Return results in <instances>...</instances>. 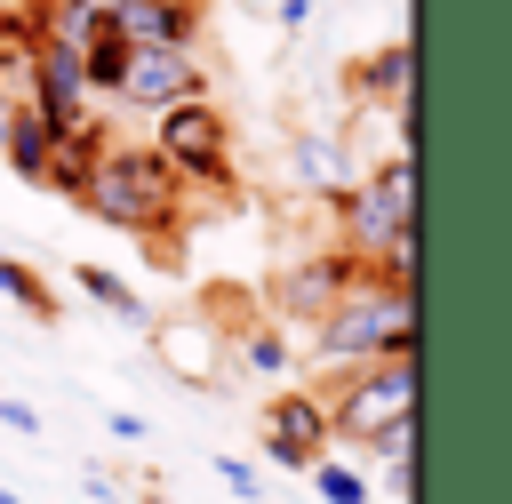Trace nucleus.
<instances>
[{
	"instance_id": "nucleus-1",
	"label": "nucleus",
	"mask_w": 512,
	"mask_h": 504,
	"mask_svg": "<svg viewBox=\"0 0 512 504\" xmlns=\"http://www.w3.org/2000/svg\"><path fill=\"white\" fill-rule=\"evenodd\" d=\"M336 216H344V256L384 272V280H416V160L392 152L376 160L368 176H352L336 192Z\"/></svg>"
},
{
	"instance_id": "nucleus-2",
	"label": "nucleus",
	"mask_w": 512,
	"mask_h": 504,
	"mask_svg": "<svg viewBox=\"0 0 512 504\" xmlns=\"http://www.w3.org/2000/svg\"><path fill=\"white\" fill-rule=\"evenodd\" d=\"M384 352H416V288H400V280H384V272H352V288L320 312V328H312V360L320 368H368V360H384Z\"/></svg>"
},
{
	"instance_id": "nucleus-3",
	"label": "nucleus",
	"mask_w": 512,
	"mask_h": 504,
	"mask_svg": "<svg viewBox=\"0 0 512 504\" xmlns=\"http://www.w3.org/2000/svg\"><path fill=\"white\" fill-rule=\"evenodd\" d=\"M72 200H80L96 224H112V232H160V224H176L184 184H176V168H168L152 144H120V136H104Z\"/></svg>"
},
{
	"instance_id": "nucleus-4",
	"label": "nucleus",
	"mask_w": 512,
	"mask_h": 504,
	"mask_svg": "<svg viewBox=\"0 0 512 504\" xmlns=\"http://www.w3.org/2000/svg\"><path fill=\"white\" fill-rule=\"evenodd\" d=\"M392 424H416V352H384V360L352 368L344 392L328 400V440L376 448Z\"/></svg>"
},
{
	"instance_id": "nucleus-5",
	"label": "nucleus",
	"mask_w": 512,
	"mask_h": 504,
	"mask_svg": "<svg viewBox=\"0 0 512 504\" xmlns=\"http://www.w3.org/2000/svg\"><path fill=\"white\" fill-rule=\"evenodd\" d=\"M152 120H160L152 152L176 168V184H232V128H224V112L208 96H184V104H168Z\"/></svg>"
},
{
	"instance_id": "nucleus-6",
	"label": "nucleus",
	"mask_w": 512,
	"mask_h": 504,
	"mask_svg": "<svg viewBox=\"0 0 512 504\" xmlns=\"http://www.w3.org/2000/svg\"><path fill=\"white\" fill-rule=\"evenodd\" d=\"M184 96H208L200 48H120V72H112V96H104V104L168 112V104H184Z\"/></svg>"
},
{
	"instance_id": "nucleus-7",
	"label": "nucleus",
	"mask_w": 512,
	"mask_h": 504,
	"mask_svg": "<svg viewBox=\"0 0 512 504\" xmlns=\"http://www.w3.org/2000/svg\"><path fill=\"white\" fill-rule=\"evenodd\" d=\"M256 432H264V456H272V464L312 472V464L328 456V400H320V392H280V400L256 416Z\"/></svg>"
},
{
	"instance_id": "nucleus-8",
	"label": "nucleus",
	"mask_w": 512,
	"mask_h": 504,
	"mask_svg": "<svg viewBox=\"0 0 512 504\" xmlns=\"http://www.w3.org/2000/svg\"><path fill=\"white\" fill-rule=\"evenodd\" d=\"M96 8L120 48H192L200 40V0H96Z\"/></svg>"
},
{
	"instance_id": "nucleus-9",
	"label": "nucleus",
	"mask_w": 512,
	"mask_h": 504,
	"mask_svg": "<svg viewBox=\"0 0 512 504\" xmlns=\"http://www.w3.org/2000/svg\"><path fill=\"white\" fill-rule=\"evenodd\" d=\"M352 272H360V264H352L344 248L304 256V264H288V272L272 280V312H280V320H296V328H320V312L352 288Z\"/></svg>"
},
{
	"instance_id": "nucleus-10",
	"label": "nucleus",
	"mask_w": 512,
	"mask_h": 504,
	"mask_svg": "<svg viewBox=\"0 0 512 504\" xmlns=\"http://www.w3.org/2000/svg\"><path fill=\"white\" fill-rule=\"evenodd\" d=\"M344 88H352V104H368V112H408V96H416V48H408V40L368 48V56L344 72Z\"/></svg>"
},
{
	"instance_id": "nucleus-11",
	"label": "nucleus",
	"mask_w": 512,
	"mask_h": 504,
	"mask_svg": "<svg viewBox=\"0 0 512 504\" xmlns=\"http://www.w3.org/2000/svg\"><path fill=\"white\" fill-rule=\"evenodd\" d=\"M288 176H296L304 192L336 200V192L352 184V152H344V136H328V128H304V136L288 144Z\"/></svg>"
},
{
	"instance_id": "nucleus-12",
	"label": "nucleus",
	"mask_w": 512,
	"mask_h": 504,
	"mask_svg": "<svg viewBox=\"0 0 512 504\" xmlns=\"http://www.w3.org/2000/svg\"><path fill=\"white\" fill-rule=\"evenodd\" d=\"M152 344H160L168 376L216 384V328H208V320H152Z\"/></svg>"
},
{
	"instance_id": "nucleus-13",
	"label": "nucleus",
	"mask_w": 512,
	"mask_h": 504,
	"mask_svg": "<svg viewBox=\"0 0 512 504\" xmlns=\"http://www.w3.org/2000/svg\"><path fill=\"white\" fill-rule=\"evenodd\" d=\"M0 160H8L24 184H40V176H48V160H56V128H48L32 104H16V112H8V144H0Z\"/></svg>"
},
{
	"instance_id": "nucleus-14",
	"label": "nucleus",
	"mask_w": 512,
	"mask_h": 504,
	"mask_svg": "<svg viewBox=\"0 0 512 504\" xmlns=\"http://www.w3.org/2000/svg\"><path fill=\"white\" fill-rule=\"evenodd\" d=\"M72 280H80V288H88V296H96V304H104L112 320H128V328H152L144 296H136V288L120 280V272H104V264H72Z\"/></svg>"
},
{
	"instance_id": "nucleus-15",
	"label": "nucleus",
	"mask_w": 512,
	"mask_h": 504,
	"mask_svg": "<svg viewBox=\"0 0 512 504\" xmlns=\"http://www.w3.org/2000/svg\"><path fill=\"white\" fill-rule=\"evenodd\" d=\"M0 296H8V304H24L32 320H56V288H48L24 256H0Z\"/></svg>"
},
{
	"instance_id": "nucleus-16",
	"label": "nucleus",
	"mask_w": 512,
	"mask_h": 504,
	"mask_svg": "<svg viewBox=\"0 0 512 504\" xmlns=\"http://www.w3.org/2000/svg\"><path fill=\"white\" fill-rule=\"evenodd\" d=\"M232 360H240V368H256V376H288V360H296V352H288V336H280V328H240V336H232Z\"/></svg>"
},
{
	"instance_id": "nucleus-17",
	"label": "nucleus",
	"mask_w": 512,
	"mask_h": 504,
	"mask_svg": "<svg viewBox=\"0 0 512 504\" xmlns=\"http://www.w3.org/2000/svg\"><path fill=\"white\" fill-rule=\"evenodd\" d=\"M312 488H320L328 504H368V480H360L352 464H336V456H320V464H312Z\"/></svg>"
},
{
	"instance_id": "nucleus-18",
	"label": "nucleus",
	"mask_w": 512,
	"mask_h": 504,
	"mask_svg": "<svg viewBox=\"0 0 512 504\" xmlns=\"http://www.w3.org/2000/svg\"><path fill=\"white\" fill-rule=\"evenodd\" d=\"M216 480H224V488H232L240 504H264V480H256V472H248L240 456H216Z\"/></svg>"
},
{
	"instance_id": "nucleus-19",
	"label": "nucleus",
	"mask_w": 512,
	"mask_h": 504,
	"mask_svg": "<svg viewBox=\"0 0 512 504\" xmlns=\"http://www.w3.org/2000/svg\"><path fill=\"white\" fill-rule=\"evenodd\" d=\"M376 464H384V496L408 504V488H416V456H376Z\"/></svg>"
},
{
	"instance_id": "nucleus-20",
	"label": "nucleus",
	"mask_w": 512,
	"mask_h": 504,
	"mask_svg": "<svg viewBox=\"0 0 512 504\" xmlns=\"http://www.w3.org/2000/svg\"><path fill=\"white\" fill-rule=\"evenodd\" d=\"M0 424H8V432H24V440H32V432H40V416H32V408H24V400H0Z\"/></svg>"
},
{
	"instance_id": "nucleus-21",
	"label": "nucleus",
	"mask_w": 512,
	"mask_h": 504,
	"mask_svg": "<svg viewBox=\"0 0 512 504\" xmlns=\"http://www.w3.org/2000/svg\"><path fill=\"white\" fill-rule=\"evenodd\" d=\"M88 496H96V504H136V496H120V488H112L104 472H88Z\"/></svg>"
},
{
	"instance_id": "nucleus-22",
	"label": "nucleus",
	"mask_w": 512,
	"mask_h": 504,
	"mask_svg": "<svg viewBox=\"0 0 512 504\" xmlns=\"http://www.w3.org/2000/svg\"><path fill=\"white\" fill-rule=\"evenodd\" d=\"M8 112H16V96H0V144H8Z\"/></svg>"
},
{
	"instance_id": "nucleus-23",
	"label": "nucleus",
	"mask_w": 512,
	"mask_h": 504,
	"mask_svg": "<svg viewBox=\"0 0 512 504\" xmlns=\"http://www.w3.org/2000/svg\"><path fill=\"white\" fill-rule=\"evenodd\" d=\"M0 504H24V496H16V488H0Z\"/></svg>"
}]
</instances>
